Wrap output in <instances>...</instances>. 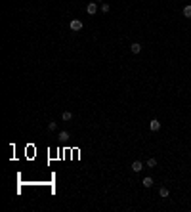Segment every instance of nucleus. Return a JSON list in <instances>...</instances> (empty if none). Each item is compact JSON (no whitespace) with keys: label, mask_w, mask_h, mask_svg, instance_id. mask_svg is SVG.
Wrapping results in <instances>:
<instances>
[{"label":"nucleus","mask_w":191,"mask_h":212,"mask_svg":"<svg viewBox=\"0 0 191 212\" xmlns=\"http://www.w3.org/2000/svg\"><path fill=\"white\" fill-rule=\"evenodd\" d=\"M147 168H153V166H157V161H155V159H147Z\"/></svg>","instance_id":"nucleus-12"},{"label":"nucleus","mask_w":191,"mask_h":212,"mask_svg":"<svg viewBox=\"0 0 191 212\" xmlns=\"http://www.w3.org/2000/svg\"><path fill=\"white\" fill-rule=\"evenodd\" d=\"M159 195H160V197H162V199H166V197L170 195V191H168V189H166V187L162 186V187H160V189H159Z\"/></svg>","instance_id":"nucleus-8"},{"label":"nucleus","mask_w":191,"mask_h":212,"mask_svg":"<svg viewBox=\"0 0 191 212\" xmlns=\"http://www.w3.org/2000/svg\"><path fill=\"white\" fill-rule=\"evenodd\" d=\"M109 10H111V6H109L107 2H101V6H99V12H101V13H107Z\"/></svg>","instance_id":"nucleus-9"},{"label":"nucleus","mask_w":191,"mask_h":212,"mask_svg":"<svg viewBox=\"0 0 191 212\" xmlns=\"http://www.w3.org/2000/svg\"><path fill=\"white\" fill-rule=\"evenodd\" d=\"M96 2H103V0H96Z\"/></svg>","instance_id":"nucleus-14"},{"label":"nucleus","mask_w":191,"mask_h":212,"mask_svg":"<svg viewBox=\"0 0 191 212\" xmlns=\"http://www.w3.org/2000/svg\"><path fill=\"white\" fill-rule=\"evenodd\" d=\"M184 17H187V19H191V4H187V6H184Z\"/></svg>","instance_id":"nucleus-7"},{"label":"nucleus","mask_w":191,"mask_h":212,"mask_svg":"<svg viewBox=\"0 0 191 212\" xmlns=\"http://www.w3.org/2000/svg\"><path fill=\"white\" fill-rule=\"evenodd\" d=\"M82 21H80V19H71V23H69V29H71V31H73V32H78V31H82Z\"/></svg>","instance_id":"nucleus-1"},{"label":"nucleus","mask_w":191,"mask_h":212,"mask_svg":"<svg viewBox=\"0 0 191 212\" xmlns=\"http://www.w3.org/2000/svg\"><path fill=\"white\" fill-rule=\"evenodd\" d=\"M59 140H69V132H67V130H61V132H59Z\"/></svg>","instance_id":"nucleus-10"},{"label":"nucleus","mask_w":191,"mask_h":212,"mask_svg":"<svg viewBox=\"0 0 191 212\" xmlns=\"http://www.w3.org/2000/svg\"><path fill=\"white\" fill-rule=\"evenodd\" d=\"M149 130H151V132H157V130H160V122L157 121V119H151V121H149Z\"/></svg>","instance_id":"nucleus-3"},{"label":"nucleus","mask_w":191,"mask_h":212,"mask_svg":"<svg viewBox=\"0 0 191 212\" xmlns=\"http://www.w3.org/2000/svg\"><path fill=\"white\" fill-rule=\"evenodd\" d=\"M132 170H134L136 174L141 172V170H143V162H141V161H134V162H132Z\"/></svg>","instance_id":"nucleus-4"},{"label":"nucleus","mask_w":191,"mask_h":212,"mask_svg":"<svg viewBox=\"0 0 191 212\" xmlns=\"http://www.w3.org/2000/svg\"><path fill=\"white\" fill-rule=\"evenodd\" d=\"M130 52H132V54H140V52H141V44L132 42V44H130Z\"/></svg>","instance_id":"nucleus-5"},{"label":"nucleus","mask_w":191,"mask_h":212,"mask_svg":"<svg viewBox=\"0 0 191 212\" xmlns=\"http://www.w3.org/2000/svg\"><path fill=\"white\" fill-rule=\"evenodd\" d=\"M141 186H143V187H151L153 186V178H151V176L143 178V180H141Z\"/></svg>","instance_id":"nucleus-6"},{"label":"nucleus","mask_w":191,"mask_h":212,"mask_svg":"<svg viewBox=\"0 0 191 212\" xmlns=\"http://www.w3.org/2000/svg\"><path fill=\"white\" fill-rule=\"evenodd\" d=\"M97 10H99V8H97V2H90L88 6H86V12H88V15H96V13H97Z\"/></svg>","instance_id":"nucleus-2"},{"label":"nucleus","mask_w":191,"mask_h":212,"mask_svg":"<svg viewBox=\"0 0 191 212\" xmlns=\"http://www.w3.org/2000/svg\"><path fill=\"white\" fill-rule=\"evenodd\" d=\"M61 119H63V121H71V119H73V113H69V111H65L63 115H61Z\"/></svg>","instance_id":"nucleus-11"},{"label":"nucleus","mask_w":191,"mask_h":212,"mask_svg":"<svg viewBox=\"0 0 191 212\" xmlns=\"http://www.w3.org/2000/svg\"><path fill=\"white\" fill-rule=\"evenodd\" d=\"M56 128H57V124H56L54 121H50V122H48V130H52V132H54Z\"/></svg>","instance_id":"nucleus-13"}]
</instances>
